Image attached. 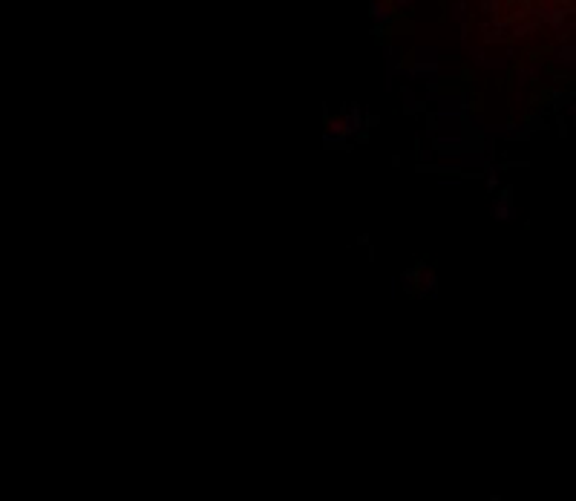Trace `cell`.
Instances as JSON below:
<instances>
[{"instance_id": "5b68a950", "label": "cell", "mask_w": 576, "mask_h": 501, "mask_svg": "<svg viewBox=\"0 0 576 501\" xmlns=\"http://www.w3.org/2000/svg\"><path fill=\"white\" fill-rule=\"evenodd\" d=\"M539 32V23L536 20H524V23H519V26H513L510 29V40L513 38H527V35H536Z\"/></svg>"}, {"instance_id": "8992f818", "label": "cell", "mask_w": 576, "mask_h": 501, "mask_svg": "<svg viewBox=\"0 0 576 501\" xmlns=\"http://www.w3.org/2000/svg\"><path fill=\"white\" fill-rule=\"evenodd\" d=\"M490 216H493V219H498V222H510L513 216H516V210H513V207H504V205H496V202H493V207H490Z\"/></svg>"}, {"instance_id": "7c38bea8", "label": "cell", "mask_w": 576, "mask_h": 501, "mask_svg": "<svg viewBox=\"0 0 576 501\" xmlns=\"http://www.w3.org/2000/svg\"><path fill=\"white\" fill-rule=\"evenodd\" d=\"M363 124H366V130H369V127H377V124H380V115H375V112H366Z\"/></svg>"}, {"instance_id": "4fadbf2b", "label": "cell", "mask_w": 576, "mask_h": 501, "mask_svg": "<svg viewBox=\"0 0 576 501\" xmlns=\"http://www.w3.org/2000/svg\"><path fill=\"white\" fill-rule=\"evenodd\" d=\"M527 75H530V72L524 69V66H516V81H519V87L524 84V81H527Z\"/></svg>"}, {"instance_id": "e0dca14e", "label": "cell", "mask_w": 576, "mask_h": 501, "mask_svg": "<svg viewBox=\"0 0 576 501\" xmlns=\"http://www.w3.org/2000/svg\"><path fill=\"white\" fill-rule=\"evenodd\" d=\"M409 6H412V3H409V0H398V3H395V9H398V12H406V9H409Z\"/></svg>"}, {"instance_id": "9a60e30c", "label": "cell", "mask_w": 576, "mask_h": 501, "mask_svg": "<svg viewBox=\"0 0 576 501\" xmlns=\"http://www.w3.org/2000/svg\"><path fill=\"white\" fill-rule=\"evenodd\" d=\"M412 107H415V112H426L429 101H426V98H421V101H412Z\"/></svg>"}, {"instance_id": "8fae6325", "label": "cell", "mask_w": 576, "mask_h": 501, "mask_svg": "<svg viewBox=\"0 0 576 501\" xmlns=\"http://www.w3.org/2000/svg\"><path fill=\"white\" fill-rule=\"evenodd\" d=\"M418 156H421V164H432V159H438V156H435V150H432V147H424V150L418 153Z\"/></svg>"}, {"instance_id": "52a82bcc", "label": "cell", "mask_w": 576, "mask_h": 501, "mask_svg": "<svg viewBox=\"0 0 576 501\" xmlns=\"http://www.w3.org/2000/svg\"><path fill=\"white\" fill-rule=\"evenodd\" d=\"M481 12L487 17H501V12H504V3H498V0H481Z\"/></svg>"}, {"instance_id": "30bf717a", "label": "cell", "mask_w": 576, "mask_h": 501, "mask_svg": "<svg viewBox=\"0 0 576 501\" xmlns=\"http://www.w3.org/2000/svg\"><path fill=\"white\" fill-rule=\"evenodd\" d=\"M426 135H429L432 141H435V135H438V115H435V112H426Z\"/></svg>"}, {"instance_id": "9c48e42d", "label": "cell", "mask_w": 576, "mask_h": 501, "mask_svg": "<svg viewBox=\"0 0 576 501\" xmlns=\"http://www.w3.org/2000/svg\"><path fill=\"white\" fill-rule=\"evenodd\" d=\"M493 202H496V205H504V207H513V184H504Z\"/></svg>"}, {"instance_id": "3957f363", "label": "cell", "mask_w": 576, "mask_h": 501, "mask_svg": "<svg viewBox=\"0 0 576 501\" xmlns=\"http://www.w3.org/2000/svg\"><path fill=\"white\" fill-rule=\"evenodd\" d=\"M498 164H490L487 167V176H484V184H487V193L490 196H498V190H501L504 184H501V179H498Z\"/></svg>"}, {"instance_id": "6da1fadb", "label": "cell", "mask_w": 576, "mask_h": 501, "mask_svg": "<svg viewBox=\"0 0 576 501\" xmlns=\"http://www.w3.org/2000/svg\"><path fill=\"white\" fill-rule=\"evenodd\" d=\"M369 17L375 20V26H383V29H386V26H392L400 15H398V9H395V6H389V3L372 0V3H369Z\"/></svg>"}, {"instance_id": "7a4b0ae2", "label": "cell", "mask_w": 576, "mask_h": 501, "mask_svg": "<svg viewBox=\"0 0 576 501\" xmlns=\"http://www.w3.org/2000/svg\"><path fill=\"white\" fill-rule=\"evenodd\" d=\"M441 69L438 61H412V64L403 66V75L406 78H435Z\"/></svg>"}, {"instance_id": "ba28073f", "label": "cell", "mask_w": 576, "mask_h": 501, "mask_svg": "<svg viewBox=\"0 0 576 501\" xmlns=\"http://www.w3.org/2000/svg\"><path fill=\"white\" fill-rule=\"evenodd\" d=\"M441 92H444V78H429L426 81V101L438 98Z\"/></svg>"}, {"instance_id": "d6986e66", "label": "cell", "mask_w": 576, "mask_h": 501, "mask_svg": "<svg viewBox=\"0 0 576 501\" xmlns=\"http://www.w3.org/2000/svg\"><path fill=\"white\" fill-rule=\"evenodd\" d=\"M357 245H366V248L372 245V242H369V233H360V236H357Z\"/></svg>"}, {"instance_id": "277c9868", "label": "cell", "mask_w": 576, "mask_h": 501, "mask_svg": "<svg viewBox=\"0 0 576 501\" xmlns=\"http://www.w3.org/2000/svg\"><path fill=\"white\" fill-rule=\"evenodd\" d=\"M363 118H366V115H363V110H360V104L352 101V104H349V115H346V121H349V124H352V127L360 133V130H366Z\"/></svg>"}, {"instance_id": "5bb4252c", "label": "cell", "mask_w": 576, "mask_h": 501, "mask_svg": "<svg viewBox=\"0 0 576 501\" xmlns=\"http://www.w3.org/2000/svg\"><path fill=\"white\" fill-rule=\"evenodd\" d=\"M400 115L412 118V115H418V112H415V107H412V104H403V107H400Z\"/></svg>"}, {"instance_id": "2e32d148", "label": "cell", "mask_w": 576, "mask_h": 501, "mask_svg": "<svg viewBox=\"0 0 576 501\" xmlns=\"http://www.w3.org/2000/svg\"><path fill=\"white\" fill-rule=\"evenodd\" d=\"M369 141V130H360L357 135H354V144H366Z\"/></svg>"}, {"instance_id": "ac0fdd59", "label": "cell", "mask_w": 576, "mask_h": 501, "mask_svg": "<svg viewBox=\"0 0 576 501\" xmlns=\"http://www.w3.org/2000/svg\"><path fill=\"white\" fill-rule=\"evenodd\" d=\"M372 35H375V38H377V40H383L386 29H383V26H375V29H372Z\"/></svg>"}]
</instances>
